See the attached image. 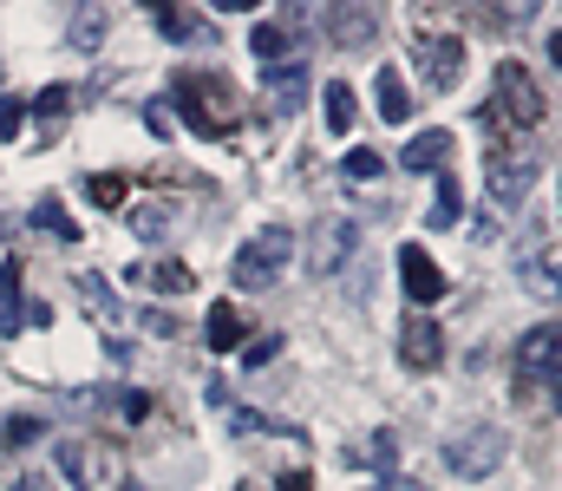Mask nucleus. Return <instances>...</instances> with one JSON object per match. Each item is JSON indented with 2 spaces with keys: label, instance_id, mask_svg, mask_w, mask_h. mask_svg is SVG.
<instances>
[{
  "label": "nucleus",
  "instance_id": "obj_33",
  "mask_svg": "<svg viewBox=\"0 0 562 491\" xmlns=\"http://www.w3.org/2000/svg\"><path fill=\"white\" fill-rule=\"evenodd\" d=\"M79 289H86V302H92L99 315H119V302H112V289H105L99 276H79Z\"/></svg>",
  "mask_w": 562,
  "mask_h": 491
},
{
  "label": "nucleus",
  "instance_id": "obj_6",
  "mask_svg": "<svg viewBox=\"0 0 562 491\" xmlns=\"http://www.w3.org/2000/svg\"><path fill=\"white\" fill-rule=\"evenodd\" d=\"M347 263H360V223H353V216H327V223L314 230L307 269H314V276H340Z\"/></svg>",
  "mask_w": 562,
  "mask_h": 491
},
{
  "label": "nucleus",
  "instance_id": "obj_35",
  "mask_svg": "<svg viewBox=\"0 0 562 491\" xmlns=\"http://www.w3.org/2000/svg\"><path fill=\"white\" fill-rule=\"evenodd\" d=\"M276 491H314V479H307V472H281Z\"/></svg>",
  "mask_w": 562,
  "mask_h": 491
},
{
  "label": "nucleus",
  "instance_id": "obj_10",
  "mask_svg": "<svg viewBox=\"0 0 562 491\" xmlns=\"http://www.w3.org/2000/svg\"><path fill=\"white\" fill-rule=\"evenodd\" d=\"M419 79L431 92H458V79H464V40H451V33L425 40L419 46Z\"/></svg>",
  "mask_w": 562,
  "mask_h": 491
},
{
  "label": "nucleus",
  "instance_id": "obj_2",
  "mask_svg": "<svg viewBox=\"0 0 562 491\" xmlns=\"http://www.w3.org/2000/svg\"><path fill=\"white\" fill-rule=\"evenodd\" d=\"M229 105H236V86L229 79H216V72H183L177 79V112H183V125L196 138H223Z\"/></svg>",
  "mask_w": 562,
  "mask_h": 491
},
{
  "label": "nucleus",
  "instance_id": "obj_11",
  "mask_svg": "<svg viewBox=\"0 0 562 491\" xmlns=\"http://www.w3.org/2000/svg\"><path fill=\"white\" fill-rule=\"evenodd\" d=\"M262 92H269V105H276L281 119L301 112V105H307V59H281V66H269Z\"/></svg>",
  "mask_w": 562,
  "mask_h": 491
},
{
  "label": "nucleus",
  "instance_id": "obj_21",
  "mask_svg": "<svg viewBox=\"0 0 562 491\" xmlns=\"http://www.w3.org/2000/svg\"><path fill=\"white\" fill-rule=\"evenodd\" d=\"M59 472H66V486L72 491H92V446H59Z\"/></svg>",
  "mask_w": 562,
  "mask_h": 491
},
{
  "label": "nucleus",
  "instance_id": "obj_29",
  "mask_svg": "<svg viewBox=\"0 0 562 491\" xmlns=\"http://www.w3.org/2000/svg\"><path fill=\"white\" fill-rule=\"evenodd\" d=\"M20 132H26V99L7 92V99H0V138H20Z\"/></svg>",
  "mask_w": 562,
  "mask_h": 491
},
{
  "label": "nucleus",
  "instance_id": "obj_22",
  "mask_svg": "<svg viewBox=\"0 0 562 491\" xmlns=\"http://www.w3.org/2000/svg\"><path fill=\"white\" fill-rule=\"evenodd\" d=\"M353 119H360V105H353V86H327V132H353Z\"/></svg>",
  "mask_w": 562,
  "mask_h": 491
},
{
  "label": "nucleus",
  "instance_id": "obj_24",
  "mask_svg": "<svg viewBox=\"0 0 562 491\" xmlns=\"http://www.w3.org/2000/svg\"><path fill=\"white\" fill-rule=\"evenodd\" d=\"M138 276L144 282H157L164 295H190V289H196V276H190L183 263H150V269H138Z\"/></svg>",
  "mask_w": 562,
  "mask_h": 491
},
{
  "label": "nucleus",
  "instance_id": "obj_9",
  "mask_svg": "<svg viewBox=\"0 0 562 491\" xmlns=\"http://www.w3.org/2000/svg\"><path fill=\"white\" fill-rule=\"evenodd\" d=\"M438 360H445V327L431 322V315H406V322H400V367L431 373Z\"/></svg>",
  "mask_w": 562,
  "mask_h": 491
},
{
  "label": "nucleus",
  "instance_id": "obj_27",
  "mask_svg": "<svg viewBox=\"0 0 562 491\" xmlns=\"http://www.w3.org/2000/svg\"><path fill=\"white\" fill-rule=\"evenodd\" d=\"M26 112H40V119H66V112H72V92H66V86H46Z\"/></svg>",
  "mask_w": 562,
  "mask_h": 491
},
{
  "label": "nucleus",
  "instance_id": "obj_28",
  "mask_svg": "<svg viewBox=\"0 0 562 491\" xmlns=\"http://www.w3.org/2000/svg\"><path fill=\"white\" fill-rule=\"evenodd\" d=\"M150 20H157V26H164V33H170V40H190V33H196V20H190V13H183V7H157V13H150Z\"/></svg>",
  "mask_w": 562,
  "mask_h": 491
},
{
  "label": "nucleus",
  "instance_id": "obj_3",
  "mask_svg": "<svg viewBox=\"0 0 562 491\" xmlns=\"http://www.w3.org/2000/svg\"><path fill=\"white\" fill-rule=\"evenodd\" d=\"M294 263V230H256L243 249H236V263H229V276H236V289H249V295H262V289H276V276Z\"/></svg>",
  "mask_w": 562,
  "mask_h": 491
},
{
  "label": "nucleus",
  "instance_id": "obj_4",
  "mask_svg": "<svg viewBox=\"0 0 562 491\" xmlns=\"http://www.w3.org/2000/svg\"><path fill=\"white\" fill-rule=\"evenodd\" d=\"M504 453H510V433L504 426H464L458 439H445V472L451 479H491L497 466H504Z\"/></svg>",
  "mask_w": 562,
  "mask_h": 491
},
{
  "label": "nucleus",
  "instance_id": "obj_14",
  "mask_svg": "<svg viewBox=\"0 0 562 491\" xmlns=\"http://www.w3.org/2000/svg\"><path fill=\"white\" fill-rule=\"evenodd\" d=\"M203 341H210L216 354L243 347V341H249V322H243V309H210V322H203Z\"/></svg>",
  "mask_w": 562,
  "mask_h": 491
},
{
  "label": "nucleus",
  "instance_id": "obj_20",
  "mask_svg": "<svg viewBox=\"0 0 562 491\" xmlns=\"http://www.w3.org/2000/svg\"><path fill=\"white\" fill-rule=\"evenodd\" d=\"M86 197H92L99 210H112V216H119V210H125V197H132V183H125L119 170H99V177H86Z\"/></svg>",
  "mask_w": 562,
  "mask_h": 491
},
{
  "label": "nucleus",
  "instance_id": "obj_34",
  "mask_svg": "<svg viewBox=\"0 0 562 491\" xmlns=\"http://www.w3.org/2000/svg\"><path fill=\"white\" fill-rule=\"evenodd\" d=\"M373 459H380V472H393V459H400V446H393V433H380V439H373Z\"/></svg>",
  "mask_w": 562,
  "mask_h": 491
},
{
  "label": "nucleus",
  "instance_id": "obj_8",
  "mask_svg": "<svg viewBox=\"0 0 562 491\" xmlns=\"http://www.w3.org/2000/svg\"><path fill=\"white\" fill-rule=\"evenodd\" d=\"M400 282H406V295H413V309H419V315L431 309V302H445V289H451V282H445V269L425 256V243H406V249H400Z\"/></svg>",
  "mask_w": 562,
  "mask_h": 491
},
{
  "label": "nucleus",
  "instance_id": "obj_36",
  "mask_svg": "<svg viewBox=\"0 0 562 491\" xmlns=\"http://www.w3.org/2000/svg\"><path fill=\"white\" fill-rule=\"evenodd\" d=\"M13 491H46V479H40V472H26V479H13Z\"/></svg>",
  "mask_w": 562,
  "mask_h": 491
},
{
  "label": "nucleus",
  "instance_id": "obj_7",
  "mask_svg": "<svg viewBox=\"0 0 562 491\" xmlns=\"http://www.w3.org/2000/svg\"><path fill=\"white\" fill-rule=\"evenodd\" d=\"M557 347H562L557 322H537L517 341V380L524 387H557Z\"/></svg>",
  "mask_w": 562,
  "mask_h": 491
},
{
  "label": "nucleus",
  "instance_id": "obj_30",
  "mask_svg": "<svg viewBox=\"0 0 562 491\" xmlns=\"http://www.w3.org/2000/svg\"><path fill=\"white\" fill-rule=\"evenodd\" d=\"M281 354V334H262V341H243V367H269Z\"/></svg>",
  "mask_w": 562,
  "mask_h": 491
},
{
  "label": "nucleus",
  "instance_id": "obj_5",
  "mask_svg": "<svg viewBox=\"0 0 562 491\" xmlns=\"http://www.w3.org/2000/svg\"><path fill=\"white\" fill-rule=\"evenodd\" d=\"M537 177H543V158H530L524 145H497V152L484 158V183H491L497 203H524V197L537 190Z\"/></svg>",
  "mask_w": 562,
  "mask_h": 491
},
{
  "label": "nucleus",
  "instance_id": "obj_32",
  "mask_svg": "<svg viewBox=\"0 0 562 491\" xmlns=\"http://www.w3.org/2000/svg\"><path fill=\"white\" fill-rule=\"evenodd\" d=\"M380 152H367V145H360V152H347V177H353V183H367V177H380Z\"/></svg>",
  "mask_w": 562,
  "mask_h": 491
},
{
  "label": "nucleus",
  "instance_id": "obj_23",
  "mask_svg": "<svg viewBox=\"0 0 562 491\" xmlns=\"http://www.w3.org/2000/svg\"><path fill=\"white\" fill-rule=\"evenodd\" d=\"M517 276H524V282H530V289L543 295V302H557V249H543V256H530V263H524Z\"/></svg>",
  "mask_w": 562,
  "mask_h": 491
},
{
  "label": "nucleus",
  "instance_id": "obj_38",
  "mask_svg": "<svg viewBox=\"0 0 562 491\" xmlns=\"http://www.w3.org/2000/svg\"><path fill=\"white\" fill-rule=\"evenodd\" d=\"M0 269H7V256H0Z\"/></svg>",
  "mask_w": 562,
  "mask_h": 491
},
{
  "label": "nucleus",
  "instance_id": "obj_12",
  "mask_svg": "<svg viewBox=\"0 0 562 491\" xmlns=\"http://www.w3.org/2000/svg\"><path fill=\"white\" fill-rule=\"evenodd\" d=\"M373 105H380V119H386V125H406V119H413V92H406V79H400L393 66H380V72H373Z\"/></svg>",
  "mask_w": 562,
  "mask_h": 491
},
{
  "label": "nucleus",
  "instance_id": "obj_37",
  "mask_svg": "<svg viewBox=\"0 0 562 491\" xmlns=\"http://www.w3.org/2000/svg\"><path fill=\"white\" fill-rule=\"evenodd\" d=\"M119 491H138V486H119Z\"/></svg>",
  "mask_w": 562,
  "mask_h": 491
},
{
  "label": "nucleus",
  "instance_id": "obj_17",
  "mask_svg": "<svg viewBox=\"0 0 562 491\" xmlns=\"http://www.w3.org/2000/svg\"><path fill=\"white\" fill-rule=\"evenodd\" d=\"M33 230H46V236H59V243H79V223L66 216L59 197H40V203H33Z\"/></svg>",
  "mask_w": 562,
  "mask_h": 491
},
{
  "label": "nucleus",
  "instance_id": "obj_25",
  "mask_svg": "<svg viewBox=\"0 0 562 491\" xmlns=\"http://www.w3.org/2000/svg\"><path fill=\"white\" fill-rule=\"evenodd\" d=\"M40 433H46V420H33V413H13V420H0V446H7V453L33 446Z\"/></svg>",
  "mask_w": 562,
  "mask_h": 491
},
{
  "label": "nucleus",
  "instance_id": "obj_1",
  "mask_svg": "<svg viewBox=\"0 0 562 491\" xmlns=\"http://www.w3.org/2000/svg\"><path fill=\"white\" fill-rule=\"evenodd\" d=\"M504 132H537L543 119H550V99H543V86H537V72L524 66V59H504L497 72H491V105H484Z\"/></svg>",
  "mask_w": 562,
  "mask_h": 491
},
{
  "label": "nucleus",
  "instance_id": "obj_15",
  "mask_svg": "<svg viewBox=\"0 0 562 491\" xmlns=\"http://www.w3.org/2000/svg\"><path fill=\"white\" fill-rule=\"evenodd\" d=\"M458 216H464V190H458V177H451V170H438V197H431L425 223H431V230H451Z\"/></svg>",
  "mask_w": 562,
  "mask_h": 491
},
{
  "label": "nucleus",
  "instance_id": "obj_18",
  "mask_svg": "<svg viewBox=\"0 0 562 491\" xmlns=\"http://www.w3.org/2000/svg\"><path fill=\"white\" fill-rule=\"evenodd\" d=\"M132 216V230H138L144 243H164L170 236V223H177V210L170 203H138V210H125Z\"/></svg>",
  "mask_w": 562,
  "mask_h": 491
},
{
  "label": "nucleus",
  "instance_id": "obj_31",
  "mask_svg": "<svg viewBox=\"0 0 562 491\" xmlns=\"http://www.w3.org/2000/svg\"><path fill=\"white\" fill-rule=\"evenodd\" d=\"M112 406L138 426V420H150V393H138V387H125V393H112Z\"/></svg>",
  "mask_w": 562,
  "mask_h": 491
},
{
  "label": "nucleus",
  "instance_id": "obj_13",
  "mask_svg": "<svg viewBox=\"0 0 562 491\" xmlns=\"http://www.w3.org/2000/svg\"><path fill=\"white\" fill-rule=\"evenodd\" d=\"M445 158H451V132H419V138L400 152L406 170H445Z\"/></svg>",
  "mask_w": 562,
  "mask_h": 491
},
{
  "label": "nucleus",
  "instance_id": "obj_26",
  "mask_svg": "<svg viewBox=\"0 0 562 491\" xmlns=\"http://www.w3.org/2000/svg\"><path fill=\"white\" fill-rule=\"evenodd\" d=\"M249 46L262 53V66H281V59H294V53H288V26H276V20H262Z\"/></svg>",
  "mask_w": 562,
  "mask_h": 491
},
{
  "label": "nucleus",
  "instance_id": "obj_19",
  "mask_svg": "<svg viewBox=\"0 0 562 491\" xmlns=\"http://www.w3.org/2000/svg\"><path fill=\"white\" fill-rule=\"evenodd\" d=\"M66 40H72V53H99V40H105V7H79Z\"/></svg>",
  "mask_w": 562,
  "mask_h": 491
},
{
  "label": "nucleus",
  "instance_id": "obj_16",
  "mask_svg": "<svg viewBox=\"0 0 562 491\" xmlns=\"http://www.w3.org/2000/svg\"><path fill=\"white\" fill-rule=\"evenodd\" d=\"M26 327V295H20V263L0 269V334H20Z\"/></svg>",
  "mask_w": 562,
  "mask_h": 491
}]
</instances>
